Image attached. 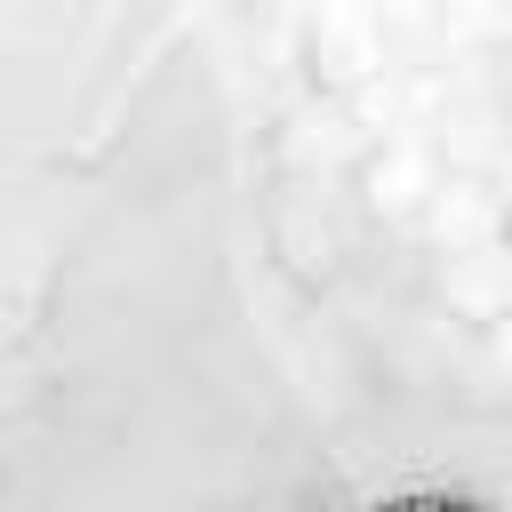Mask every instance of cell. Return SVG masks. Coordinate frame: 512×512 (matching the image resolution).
<instances>
[{
    "label": "cell",
    "mask_w": 512,
    "mask_h": 512,
    "mask_svg": "<svg viewBox=\"0 0 512 512\" xmlns=\"http://www.w3.org/2000/svg\"><path fill=\"white\" fill-rule=\"evenodd\" d=\"M376 512H480V504H464V496H392V504H376Z\"/></svg>",
    "instance_id": "1"
}]
</instances>
